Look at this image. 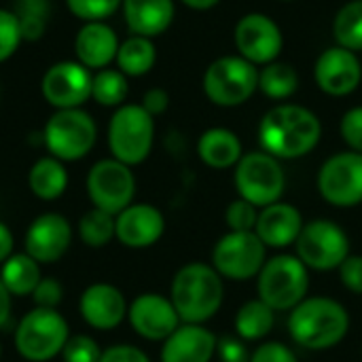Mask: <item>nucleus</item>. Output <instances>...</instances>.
<instances>
[{
    "instance_id": "79ce46f5",
    "label": "nucleus",
    "mask_w": 362,
    "mask_h": 362,
    "mask_svg": "<svg viewBox=\"0 0 362 362\" xmlns=\"http://www.w3.org/2000/svg\"><path fill=\"white\" fill-rule=\"evenodd\" d=\"M250 350L246 341H242L238 335L233 337H218L216 344V358L218 362H250Z\"/></svg>"
},
{
    "instance_id": "20e7f679",
    "label": "nucleus",
    "mask_w": 362,
    "mask_h": 362,
    "mask_svg": "<svg viewBox=\"0 0 362 362\" xmlns=\"http://www.w3.org/2000/svg\"><path fill=\"white\" fill-rule=\"evenodd\" d=\"M257 297L274 312H291L310 297V269L297 255L269 257L257 276Z\"/></svg>"
},
{
    "instance_id": "09e8293b",
    "label": "nucleus",
    "mask_w": 362,
    "mask_h": 362,
    "mask_svg": "<svg viewBox=\"0 0 362 362\" xmlns=\"http://www.w3.org/2000/svg\"><path fill=\"white\" fill-rule=\"evenodd\" d=\"M185 6H189L191 11H210L216 4H221V0H180Z\"/></svg>"
},
{
    "instance_id": "f8f14e48",
    "label": "nucleus",
    "mask_w": 362,
    "mask_h": 362,
    "mask_svg": "<svg viewBox=\"0 0 362 362\" xmlns=\"http://www.w3.org/2000/svg\"><path fill=\"white\" fill-rule=\"evenodd\" d=\"M320 197L335 208H356L362 204V153L341 151L331 155L316 174Z\"/></svg>"
},
{
    "instance_id": "a19ab883",
    "label": "nucleus",
    "mask_w": 362,
    "mask_h": 362,
    "mask_svg": "<svg viewBox=\"0 0 362 362\" xmlns=\"http://www.w3.org/2000/svg\"><path fill=\"white\" fill-rule=\"evenodd\" d=\"M339 282L352 295H362V255H350L337 269Z\"/></svg>"
},
{
    "instance_id": "c03bdc74",
    "label": "nucleus",
    "mask_w": 362,
    "mask_h": 362,
    "mask_svg": "<svg viewBox=\"0 0 362 362\" xmlns=\"http://www.w3.org/2000/svg\"><path fill=\"white\" fill-rule=\"evenodd\" d=\"M100 362H151V358L146 356V352H142L136 346L119 344V346H112V348L104 350Z\"/></svg>"
},
{
    "instance_id": "9b49d317",
    "label": "nucleus",
    "mask_w": 362,
    "mask_h": 362,
    "mask_svg": "<svg viewBox=\"0 0 362 362\" xmlns=\"http://www.w3.org/2000/svg\"><path fill=\"white\" fill-rule=\"evenodd\" d=\"M267 261V246L255 231H227L212 248L210 265L225 282L257 280Z\"/></svg>"
},
{
    "instance_id": "49530a36",
    "label": "nucleus",
    "mask_w": 362,
    "mask_h": 362,
    "mask_svg": "<svg viewBox=\"0 0 362 362\" xmlns=\"http://www.w3.org/2000/svg\"><path fill=\"white\" fill-rule=\"evenodd\" d=\"M13 233H11V229L0 221V265L13 255Z\"/></svg>"
},
{
    "instance_id": "ea45409f",
    "label": "nucleus",
    "mask_w": 362,
    "mask_h": 362,
    "mask_svg": "<svg viewBox=\"0 0 362 362\" xmlns=\"http://www.w3.org/2000/svg\"><path fill=\"white\" fill-rule=\"evenodd\" d=\"M250 362H299L295 350L282 341H263L250 354Z\"/></svg>"
},
{
    "instance_id": "7ed1b4c3",
    "label": "nucleus",
    "mask_w": 362,
    "mask_h": 362,
    "mask_svg": "<svg viewBox=\"0 0 362 362\" xmlns=\"http://www.w3.org/2000/svg\"><path fill=\"white\" fill-rule=\"evenodd\" d=\"M170 299L182 325H206L225 303V280L210 263L191 261L174 274Z\"/></svg>"
},
{
    "instance_id": "37998d69",
    "label": "nucleus",
    "mask_w": 362,
    "mask_h": 362,
    "mask_svg": "<svg viewBox=\"0 0 362 362\" xmlns=\"http://www.w3.org/2000/svg\"><path fill=\"white\" fill-rule=\"evenodd\" d=\"M62 295H64L62 284L53 278H42L32 293L36 308H47V310H55L62 303Z\"/></svg>"
},
{
    "instance_id": "aec40b11",
    "label": "nucleus",
    "mask_w": 362,
    "mask_h": 362,
    "mask_svg": "<svg viewBox=\"0 0 362 362\" xmlns=\"http://www.w3.org/2000/svg\"><path fill=\"white\" fill-rule=\"evenodd\" d=\"M125 295L106 282L91 284L83 291L78 301L81 318L95 331H112L127 318Z\"/></svg>"
},
{
    "instance_id": "423d86ee",
    "label": "nucleus",
    "mask_w": 362,
    "mask_h": 362,
    "mask_svg": "<svg viewBox=\"0 0 362 362\" xmlns=\"http://www.w3.org/2000/svg\"><path fill=\"white\" fill-rule=\"evenodd\" d=\"M108 148L112 159L134 168L148 159L155 144V117L140 104L115 108L108 121Z\"/></svg>"
},
{
    "instance_id": "5701e85b",
    "label": "nucleus",
    "mask_w": 362,
    "mask_h": 362,
    "mask_svg": "<svg viewBox=\"0 0 362 362\" xmlns=\"http://www.w3.org/2000/svg\"><path fill=\"white\" fill-rule=\"evenodd\" d=\"M119 36L106 21H89L83 23L74 36V55L91 72L110 68L117 59Z\"/></svg>"
},
{
    "instance_id": "c9c22d12",
    "label": "nucleus",
    "mask_w": 362,
    "mask_h": 362,
    "mask_svg": "<svg viewBox=\"0 0 362 362\" xmlns=\"http://www.w3.org/2000/svg\"><path fill=\"white\" fill-rule=\"evenodd\" d=\"M259 218V208L250 202L238 197L225 208V225L229 231H255Z\"/></svg>"
},
{
    "instance_id": "393cba45",
    "label": "nucleus",
    "mask_w": 362,
    "mask_h": 362,
    "mask_svg": "<svg viewBox=\"0 0 362 362\" xmlns=\"http://www.w3.org/2000/svg\"><path fill=\"white\" fill-rule=\"evenodd\" d=\"M197 157L212 170H231L244 157V146L233 129L208 127L197 140Z\"/></svg>"
},
{
    "instance_id": "a211bd4d",
    "label": "nucleus",
    "mask_w": 362,
    "mask_h": 362,
    "mask_svg": "<svg viewBox=\"0 0 362 362\" xmlns=\"http://www.w3.org/2000/svg\"><path fill=\"white\" fill-rule=\"evenodd\" d=\"M72 227L68 218L55 212H47L36 216L25 231V255H30L36 263H57L70 248Z\"/></svg>"
},
{
    "instance_id": "72a5a7b5",
    "label": "nucleus",
    "mask_w": 362,
    "mask_h": 362,
    "mask_svg": "<svg viewBox=\"0 0 362 362\" xmlns=\"http://www.w3.org/2000/svg\"><path fill=\"white\" fill-rule=\"evenodd\" d=\"M78 238L89 248H104L117 238V216L91 208L78 218Z\"/></svg>"
},
{
    "instance_id": "6ab92c4d",
    "label": "nucleus",
    "mask_w": 362,
    "mask_h": 362,
    "mask_svg": "<svg viewBox=\"0 0 362 362\" xmlns=\"http://www.w3.org/2000/svg\"><path fill=\"white\" fill-rule=\"evenodd\" d=\"M165 233V216L153 204H132L117 214V240L132 250L155 246Z\"/></svg>"
},
{
    "instance_id": "cd10ccee",
    "label": "nucleus",
    "mask_w": 362,
    "mask_h": 362,
    "mask_svg": "<svg viewBox=\"0 0 362 362\" xmlns=\"http://www.w3.org/2000/svg\"><path fill=\"white\" fill-rule=\"evenodd\" d=\"M157 62V49L153 38L129 34L125 40H121L119 51H117V68L127 76V78H138L148 74L155 68Z\"/></svg>"
},
{
    "instance_id": "1a4fd4ad",
    "label": "nucleus",
    "mask_w": 362,
    "mask_h": 362,
    "mask_svg": "<svg viewBox=\"0 0 362 362\" xmlns=\"http://www.w3.org/2000/svg\"><path fill=\"white\" fill-rule=\"evenodd\" d=\"M70 339V327L57 310L34 308L28 312L15 331V348L21 358L30 362H47L62 354Z\"/></svg>"
},
{
    "instance_id": "39448f33",
    "label": "nucleus",
    "mask_w": 362,
    "mask_h": 362,
    "mask_svg": "<svg viewBox=\"0 0 362 362\" xmlns=\"http://www.w3.org/2000/svg\"><path fill=\"white\" fill-rule=\"evenodd\" d=\"M206 98L221 108H238L259 91V68L242 55H221L202 76Z\"/></svg>"
},
{
    "instance_id": "c756f323",
    "label": "nucleus",
    "mask_w": 362,
    "mask_h": 362,
    "mask_svg": "<svg viewBox=\"0 0 362 362\" xmlns=\"http://www.w3.org/2000/svg\"><path fill=\"white\" fill-rule=\"evenodd\" d=\"M40 263H36L30 255L19 252V255H11L0 269V280L6 286V291L13 297H28L34 293V288L38 286L40 278Z\"/></svg>"
},
{
    "instance_id": "f257e3e1",
    "label": "nucleus",
    "mask_w": 362,
    "mask_h": 362,
    "mask_svg": "<svg viewBox=\"0 0 362 362\" xmlns=\"http://www.w3.org/2000/svg\"><path fill=\"white\" fill-rule=\"evenodd\" d=\"M257 138L261 151L280 161L301 159L320 144L322 121L303 104L280 102L261 117Z\"/></svg>"
},
{
    "instance_id": "ddd939ff",
    "label": "nucleus",
    "mask_w": 362,
    "mask_h": 362,
    "mask_svg": "<svg viewBox=\"0 0 362 362\" xmlns=\"http://www.w3.org/2000/svg\"><path fill=\"white\" fill-rule=\"evenodd\" d=\"M87 193L93 208L104 210L112 216L134 204L136 176L129 165L117 159H100L87 174Z\"/></svg>"
},
{
    "instance_id": "b1692460",
    "label": "nucleus",
    "mask_w": 362,
    "mask_h": 362,
    "mask_svg": "<svg viewBox=\"0 0 362 362\" xmlns=\"http://www.w3.org/2000/svg\"><path fill=\"white\" fill-rule=\"evenodd\" d=\"M121 11L127 30L146 38L168 32L176 17L174 0H123Z\"/></svg>"
},
{
    "instance_id": "4c0bfd02",
    "label": "nucleus",
    "mask_w": 362,
    "mask_h": 362,
    "mask_svg": "<svg viewBox=\"0 0 362 362\" xmlns=\"http://www.w3.org/2000/svg\"><path fill=\"white\" fill-rule=\"evenodd\" d=\"M102 350L98 341L89 335H74L66 341L62 350L64 362H100Z\"/></svg>"
},
{
    "instance_id": "a878e982",
    "label": "nucleus",
    "mask_w": 362,
    "mask_h": 362,
    "mask_svg": "<svg viewBox=\"0 0 362 362\" xmlns=\"http://www.w3.org/2000/svg\"><path fill=\"white\" fill-rule=\"evenodd\" d=\"M28 187L30 191L42 202H55L68 189V170L64 161L55 157H40L32 163L28 172Z\"/></svg>"
},
{
    "instance_id": "f704fd0d",
    "label": "nucleus",
    "mask_w": 362,
    "mask_h": 362,
    "mask_svg": "<svg viewBox=\"0 0 362 362\" xmlns=\"http://www.w3.org/2000/svg\"><path fill=\"white\" fill-rule=\"evenodd\" d=\"M121 4L123 0H66L68 11L83 23L110 19L121 8Z\"/></svg>"
},
{
    "instance_id": "4468645a",
    "label": "nucleus",
    "mask_w": 362,
    "mask_h": 362,
    "mask_svg": "<svg viewBox=\"0 0 362 362\" xmlns=\"http://www.w3.org/2000/svg\"><path fill=\"white\" fill-rule=\"evenodd\" d=\"M233 45L238 55L261 68L280 59L284 49V34L274 17L252 11L238 19L233 28Z\"/></svg>"
},
{
    "instance_id": "8fccbe9b",
    "label": "nucleus",
    "mask_w": 362,
    "mask_h": 362,
    "mask_svg": "<svg viewBox=\"0 0 362 362\" xmlns=\"http://www.w3.org/2000/svg\"><path fill=\"white\" fill-rule=\"evenodd\" d=\"M280 2H295V0H280Z\"/></svg>"
},
{
    "instance_id": "a18cd8bd",
    "label": "nucleus",
    "mask_w": 362,
    "mask_h": 362,
    "mask_svg": "<svg viewBox=\"0 0 362 362\" xmlns=\"http://www.w3.org/2000/svg\"><path fill=\"white\" fill-rule=\"evenodd\" d=\"M140 106H142L148 115L159 117V115H163V112L170 108V93H168L163 87H151V89L144 91Z\"/></svg>"
},
{
    "instance_id": "f3484780",
    "label": "nucleus",
    "mask_w": 362,
    "mask_h": 362,
    "mask_svg": "<svg viewBox=\"0 0 362 362\" xmlns=\"http://www.w3.org/2000/svg\"><path fill=\"white\" fill-rule=\"evenodd\" d=\"M127 320L136 335L161 344L182 325L172 299L159 293L138 295L127 308Z\"/></svg>"
},
{
    "instance_id": "3c124183",
    "label": "nucleus",
    "mask_w": 362,
    "mask_h": 362,
    "mask_svg": "<svg viewBox=\"0 0 362 362\" xmlns=\"http://www.w3.org/2000/svg\"><path fill=\"white\" fill-rule=\"evenodd\" d=\"M0 356H2V346H0Z\"/></svg>"
},
{
    "instance_id": "6e6552de",
    "label": "nucleus",
    "mask_w": 362,
    "mask_h": 362,
    "mask_svg": "<svg viewBox=\"0 0 362 362\" xmlns=\"http://www.w3.org/2000/svg\"><path fill=\"white\" fill-rule=\"evenodd\" d=\"M233 185L238 197L250 202L259 210L282 202L286 191V174L282 161L265 151H250L233 168Z\"/></svg>"
},
{
    "instance_id": "473e14b6",
    "label": "nucleus",
    "mask_w": 362,
    "mask_h": 362,
    "mask_svg": "<svg viewBox=\"0 0 362 362\" xmlns=\"http://www.w3.org/2000/svg\"><path fill=\"white\" fill-rule=\"evenodd\" d=\"M11 11L17 15L23 42H36L45 36L51 17L49 0H15Z\"/></svg>"
},
{
    "instance_id": "58836bf2",
    "label": "nucleus",
    "mask_w": 362,
    "mask_h": 362,
    "mask_svg": "<svg viewBox=\"0 0 362 362\" xmlns=\"http://www.w3.org/2000/svg\"><path fill=\"white\" fill-rule=\"evenodd\" d=\"M339 136L350 151L362 153V106H352L341 115Z\"/></svg>"
},
{
    "instance_id": "e433bc0d",
    "label": "nucleus",
    "mask_w": 362,
    "mask_h": 362,
    "mask_svg": "<svg viewBox=\"0 0 362 362\" xmlns=\"http://www.w3.org/2000/svg\"><path fill=\"white\" fill-rule=\"evenodd\" d=\"M21 42L23 38H21L17 15L11 8H0V64L6 62L11 55H15Z\"/></svg>"
},
{
    "instance_id": "2f4dec72",
    "label": "nucleus",
    "mask_w": 362,
    "mask_h": 362,
    "mask_svg": "<svg viewBox=\"0 0 362 362\" xmlns=\"http://www.w3.org/2000/svg\"><path fill=\"white\" fill-rule=\"evenodd\" d=\"M129 93V81L119 68H104L93 74L91 100L106 108H119L125 104Z\"/></svg>"
},
{
    "instance_id": "9d476101",
    "label": "nucleus",
    "mask_w": 362,
    "mask_h": 362,
    "mask_svg": "<svg viewBox=\"0 0 362 362\" xmlns=\"http://www.w3.org/2000/svg\"><path fill=\"white\" fill-rule=\"evenodd\" d=\"M295 255L310 272H337L352 255L346 229L331 218L308 221L295 242Z\"/></svg>"
},
{
    "instance_id": "c85d7f7f",
    "label": "nucleus",
    "mask_w": 362,
    "mask_h": 362,
    "mask_svg": "<svg viewBox=\"0 0 362 362\" xmlns=\"http://www.w3.org/2000/svg\"><path fill=\"white\" fill-rule=\"evenodd\" d=\"M259 91L274 100V102H286L299 91V72L293 64L276 59L267 66L259 68Z\"/></svg>"
},
{
    "instance_id": "bb28decb",
    "label": "nucleus",
    "mask_w": 362,
    "mask_h": 362,
    "mask_svg": "<svg viewBox=\"0 0 362 362\" xmlns=\"http://www.w3.org/2000/svg\"><path fill=\"white\" fill-rule=\"evenodd\" d=\"M276 314L278 312H274L259 297L242 303L240 310L235 312V318H233L235 335L242 341H246V344H250V341H263L274 331V327H276Z\"/></svg>"
},
{
    "instance_id": "0eeeda50",
    "label": "nucleus",
    "mask_w": 362,
    "mask_h": 362,
    "mask_svg": "<svg viewBox=\"0 0 362 362\" xmlns=\"http://www.w3.org/2000/svg\"><path fill=\"white\" fill-rule=\"evenodd\" d=\"M40 136L51 157L72 163L91 153L98 140V125L87 110L66 108L55 110L47 119Z\"/></svg>"
},
{
    "instance_id": "4be33fe9",
    "label": "nucleus",
    "mask_w": 362,
    "mask_h": 362,
    "mask_svg": "<svg viewBox=\"0 0 362 362\" xmlns=\"http://www.w3.org/2000/svg\"><path fill=\"white\" fill-rule=\"evenodd\" d=\"M218 337L206 325H180L163 344L161 362H212Z\"/></svg>"
},
{
    "instance_id": "603ef678",
    "label": "nucleus",
    "mask_w": 362,
    "mask_h": 362,
    "mask_svg": "<svg viewBox=\"0 0 362 362\" xmlns=\"http://www.w3.org/2000/svg\"><path fill=\"white\" fill-rule=\"evenodd\" d=\"M361 354H362V350H361Z\"/></svg>"
},
{
    "instance_id": "dca6fc26",
    "label": "nucleus",
    "mask_w": 362,
    "mask_h": 362,
    "mask_svg": "<svg viewBox=\"0 0 362 362\" xmlns=\"http://www.w3.org/2000/svg\"><path fill=\"white\" fill-rule=\"evenodd\" d=\"M314 81L322 93L331 98H346L361 87L362 59L358 53L333 45L316 57Z\"/></svg>"
},
{
    "instance_id": "de8ad7c7",
    "label": "nucleus",
    "mask_w": 362,
    "mask_h": 362,
    "mask_svg": "<svg viewBox=\"0 0 362 362\" xmlns=\"http://www.w3.org/2000/svg\"><path fill=\"white\" fill-rule=\"evenodd\" d=\"M11 293L6 291V286L2 284V280H0V327L8 320V316H11Z\"/></svg>"
},
{
    "instance_id": "412c9836",
    "label": "nucleus",
    "mask_w": 362,
    "mask_h": 362,
    "mask_svg": "<svg viewBox=\"0 0 362 362\" xmlns=\"http://www.w3.org/2000/svg\"><path fill=\"white\" fill-rule=\"evenodd\" d=\"M303 225L305 218L297 206L288 202H276L259 210L255 233L267 248L284 250L288 246H295Z\"/></svg>"
},
{
    "instance_id": "7c9ffc66",
    "label": "nucleus",
    "mask_w": 362,
    "mask_h": 362,
    "mask_svg": "<svg viewBox=\"0 0 362 362\" xmlns=\"http://www.w3.org/2000/svg\"><path fill=\"white\" fill-rule=\"evenodd\" d=\"M335 45L362 53V0H350L333 17Z\"/></svg>"
},
{
    "instance_id": "2eb2a0df",
    "label": "nucleus",
    "mask_w": 362,
    "mask_h": 362,
    "mask_svg": "<svg viewBox=\"0 0 362 362\" xmlns=\"http://www.w3.org/2000/svg\"><path fill=\"white\" fill-rule=\"evenodd\" d=\"M93 74L76 59H62L49 66L40 78V93L55 110L83 108L91 100Z\"/></svg>"
},
{
    "instance_id": "f03ea898",
    "label": "nucleus",
    "mask_w": 362,
    "mask_h": 362,
    "mask_svg": "<svg viewBox=\"0 0 362 362\" xmlns=\"http://www.w3.org/2000/svg\"><path fill=\"white\" fill-rule=\"evenodd\" d=\"M348 308L325 295L305 297L295 310L288 312V335L291 339L310 352H327L337 348L350 333Z\"/></svg>"
}]
</instances>
